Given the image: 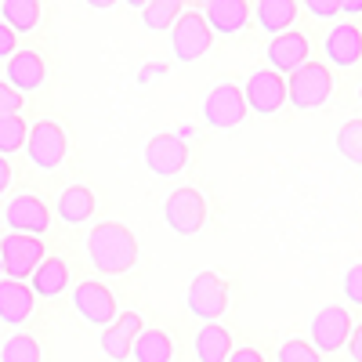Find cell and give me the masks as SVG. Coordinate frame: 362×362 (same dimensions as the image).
<instances>
[{"label": "cell", "instance_id": "obj_39", "mask_svg": "<svg viewBox=\"0 0 362 362\" xmlns=\"http://www.w3.org/2000/svg\"><path fill=\"white\" fill-rule=\"evenodd\" d=\"M341 15H362V0H341Z\"/></svg>", "mask_w": 362, "mask_h": 362}, {"label": "cell", "instance_id": "obj_10", "mask_svg": "<svg viewBox=\"0 0 362 362\" xmlns=\"http://www.w3.org/2000/svg\"><path fill=\"white\" fill-rule=\"evenodd\" d=\"M247 109H254L257 116H272L286 105V80L276 69H257L250 73L247 87H243Z\"/></svg>", "mask_w": 362, "mask_h": 362}, {"label": "cell", "instance_id": "obj_41", "mask_svg": "<svg viewBox=\"0 0 362 362\" xmlns=\"http://www.w3.org/2000/svg\"><path fill=\"white\" fill-rule=\"evenodd\" d=\"M124 4H131V8H138V11H141V8H145V0H124Z\"/></svg>", "mask_w": 362, "mask_h": 362}, {"label": "cell", "instance_id": "obj_30", "mask_svg": "<svg viewBox=\"0 0 362 362\" xmlns=\"http://www.w3.org/2000/svg\"><path fill=\"white\" fill-rule=\"evenodd\" d=\"M279 362H322V355L312 348V341H286L279 348Z\"/></svg>", "mask_w": 362, "mask_h": 362}, {"label": "cell", "instance_id": "obj_17", "mask_svg": "<svg viewBox=\"0 0 362 362\" xmlns=\"http://www.w3.org/2000/svg\"><path fill=\"white\" fill-rule=\"evenodd\" d=\"M47 80V66L37 51H15L8 58V83L18 90V95H33L40 90Z\"/></svg>", "mask_w": 362, "mask_h": 362}, {"label": "cell", "instance_id": "obj_7", "mask_svg": "<svg viewBox=\"0 0 362 362\" xmlns=\"http://www.w3.org/2000/svg\"><path fill=\"white\" fill-rule=\"evenodd\" d=\"M163 218L177 235H196L206 225V199L199 189H174L163 203Z\"/></svg>", "mask_w": 362, "mask_h": 362}, {"label": "cell", "instance_id": "obj_3", "mask_svg": "<svg viewBox=\"0 0 362 362\" xmlns=\"http://www.w3.org/2000/svg\"><path fill=\"white\" fill-rule=\"evenodd\" d=\"M170 47L177 62H196L214 47V29L206 25L203 11H181L170 25Z\"/></svg>", "mask_w": 362, "mask_h": 362}, {"label": "cell", "instance_id": "obj_26", "mask_svg": "<svg viewBox=\"0 0 362 362\" xmlns=\"http://www.w3.org/2000/svg\"><path fill=\"white\" fill-rule=\"evenodd\" d=\"M25 138H29V127L18 112L0 116V156H15L18 148H25Z\"/></svg>", "mask_w": 362, "mask_h": 362}, {"label": "cell", "instance_id": "obj_15", "mask_svg": "<svg viewBox=\"0 0 362 362\" xmlns=\"http://www.w3.org/2000/svg\"><path fill=\"white\" fill-rule=\"evenodd\" d=\"M326 58H329V66H337V69H351L362 62V33H358V25L355 22H341L329 29V37L322 44Z\"/></svg>", "mask_w": 362, "mask_h": 362}, {"label": "cell", "instance_id": "obj_38", "mask_svg": "<svg viewBox=\"0 0 362 362\" xmlns=\"http://www.w3.org/2000/svg\"><path fill=\"white\" fill-rule=\"evenodd\" d=\"M8 185H11V160L0 156V196L8 192Z\"/></svg>", "mask_w": 362, "mask_h": 362}, {"label": "cell", "instance_id": "obj_18", "mask_svg": "<svg viewBox=\"0 0 362 362\" xmlns=\"http://www.w3.org/2000/svg\"><path fill=\"white\" fill-rule=\"evenodd\" d=\"M203 18H206V25L214 29V33L235 37V33H243V29H247L250 8H247V0H206Z\"/></svg>", "mask_w": 362, "mask_h": 362}, {"label": "cell", "instance_id": "obj_8", "mask_svg": "<svg viewBox=\"0 0 362 362\" xmlns=\"http://www.w3.org/2000/svg\"><path fill=\"white\" fill-rule=\"evenodd\" d=\"M351 315L344 305H326L319 308V315L312 319V348L319 355H334L348 344V334H351Z\"/></svg>", "mask_w": 362, "mask_h": 362}, {"label": "cell", "instance_id": "obj_5", "mask_svg": "<svg viewBox=\"0 0 362 362\" xmlns=\"http://www.w3.org/2000/svg\"><path fill=\"white\" fill-rule=\"evenodd\" d=\"M66 131L54 124V119H40V124L29 127V138H25V153H29V163L37 170H58L66 160Z\"/></svg>", "mask_w": 362, "mask_h": 362}, {"label": "cell", "instance_id": "obj_28", "mask_svg": "<svg viewBox=\"0 0 362 362\" xmlns=\"http://www.w3.org/2000/svg\"><path fill=\"white\" fill-rule=\"evenodd\" d=\"M337 153L348 163L362 167V119H348V124L337 131Z\"/></svg>", "mask_w": 362, "mask_h": 362}, {"label": "cell", "instance_id": "obj_22", "mask_svg": "<svg viewBox=\"0 0 362 362\" xmlns=\"http://www.w3.org/2000/svg\"><path fill=\"white\" fill-rule=\"evenodd\" d=\"M134 362H170L174 358V341L167 329H141L131 344Z\"/></svg>", "mask_w": 362, "mask_h": 362}, {"label": "cell", "instance_id": "obj_19", "mask_svg": "<svg viewBox=\"0 0 362 362\" xmlns=\"http://www.w3.org/2000/svg\"><path fill=\"white\" fill-rule=\"evenodd\" d=\"M29 286H33L37 297H58L69 286V264L62 257H44L37 272L29 276Z\"/></svg>", "mask_w": 362, "mask_h": 362}, {"label": "cell", "instance_id": "obj_21", "mask_svg": "<svg viewBox=\"0 0 362 362\" xmlns=\"http://www.w3.org/2000/svg\"><path fill=\"white\" fill-rule=\"evenodd\" d=\"M254 18L257 25L264 29V33H286V29L293 25L297 18V0H257V8H254Z\"/></svg>", "mask_w": 362, "mask_h": 362}, {"label": "cell", "instance_id": "obj_35", "mask_svg": "<svg viewBox=\"0 0 362 362\" xmlns=\"http://www.w3.org/2000/svg\"><path fill=\"white\" fill-rule=\"evenodd\" d=\"M116 326L124 329L127 337H138L141 329H145V319H141L138 312H119V315H116Z\"/></svg>", "mask_w": 362, "mask_h": 362}, {"label": "cell", "instance_id": "obj_24", "mask_svg": "<svg viewBox=\"0 0 362 362\" xmlns=\"http://www.w3.org/2000/svg\"><path fill=\"white\" fill-rule=\"evenodd\" d=\"M0 22H8L15 33H33L40 25V0H0Z\"/></svg>", "mask_w": 362, "mask_h": 362}, {"label": "cell", "instance_id": "obj_32", "mask_svg": "<svg viewBox=\"0 0 362 362\" xmlns=\"http://www.w3.org/2000/svg\"><path fill=\"white\" fill-rule=\"evenodd\" d=\"M344 293H348V305H362V264H351L344 272Z\"/></svg>", "mask_w": 362, "mask_h": 362}, {"label": "cell", "instance_id": "obj_6", "mask_svg": "<svg viewBox=\"0 0 362 362\" xmlns=\"http://www.w3.org/2000/svg\"><path fill=\"white\" fill-rule=\"evenodd\" d=\"M203 119H206V127H214V131H232V127H239V124L247 119L243 87L218 83V87L206 95V102H203Z\"/></svg>", "mask_w": 362, "mask_h": 362}, {"label": "cell", "instance_id": "obj_4", "mask_svg": "<svg viewBox=\"0 0 362 362\" xmlns=\"http://www.w3.org/2000/svg\"><path fill=\"white\" fill-rule=\"evenodd\" d=\"M329 90H334V73H329V66L322 62H308L290 73V87H286V98L293 109H319Z\"/></svg>", "mask_w": 362, "mask_h": 362}, {"label": "cell", "instance_id": "obj_33", "mask_svg": "<svg viewBox=\"0 0 362 362\" xmlns=\"http://www.w3.org/2000/svg\"><path fill=\"white\" fill-rule=\"evenodd\" d=\"M305 8L315 18H337L341 15V0H305Z\"/></svg>", "mask_w": 362, "mask_h": 362}, {"label": "cell", "instance_id": "obj_36", "mask_svg": "<svg viewBox=\"0 0 362 362\" xmlns=\"http://www.w3.org/2000/svg\"><path fill=\"white\" fill-rule=\"evenodd\" d=\"M225 362H264V355L257 348H232V355Z\"/></svg>", "mask_w": 362, "mask_h": 362}, {"label": "cell", "instance_id": "obj_37", "mask_svg": "<svg viewBox=\"0 0 362 362\" xmlns=\"http://www.w3.org/2000/svg\"><path fill=\"white\" fill-rule=\"evenodd\" d=\"M348 351H351L355 362H362V322L351 326V334H348Z\"/></svg>", "mask_w": 362, "mask_h": 362}, {"label": "cell", "instance_id": "obj_31", "mask_svg": "<svg viewBox=\"0 0 362 362\" xmlns=\"http://www.w3.org/2000/svg\"><path fill=\"white\" fill-rule=\"evenodd\" d=\"M22 95L8 83V80H0V116H15V112H22Z\"/></svg>", "mask_w": 362, "mask_h": 362}, {"label": "cell", "instance_id": "obj_23", "mask_svg": "<svg viewBox=\"0 0 362 362\" xmlns=\"http://www.w3.org/2000/svg\"><path fill=\"white\" fill-rule=\"evenodd\" d=\"M90 214H95V192L87 185H69L58 196V218L66 225H83Z\"/></svg>", "mask_w": 362, "mask_h": 362}, {"label": "cell", "instance_id": "obj_14", "mask_svg": "<svg viewBox=\"0 0 362 362\" xmlns=\"http://www.w3.org/2000/svg\"><path fill=\"white\" fill-rule=\"evenodd\" d=\"M308 37L297 33V29H286V33H276L268 40V66L276 73H293L308 62Z\"/></svg>", "mask_w": 362, "mask_h": 362}, {"label": "cell", "instance_id": "obj_20", "mask_svg": "<svg viewBox=\"0 0 362 362\" xmlns=\"http://www.w3.org/2000/svg\"><path fill=\"white\" fill-rule=\"evenodd\" d=\"M232 355V329L218 326V322H203V329L196 334V358L199 362H225Z\"/></svg>", "mask_w": 362, "mask_h": 362}, {"label": "cell", "instance_id": "obj_27", "mask_svg": "<svg viewBox=\"0 0 362 362\" xmlns=\"http://www.w3.org/2000/svg\"><path fill=\"white\" fill-rule=\"evenodd\" d=\"M0 362H40V344L29 334H11L0 348Z\"/></svg>", "mask_w": 362, "mask_h": 362}, {"label": "cell", "instance_id": "obj_9", "mask_svg": "<svg viewBox=\"0 0 362 362\" xmlns=\"http://www.w3.org/2000/svg\"><path fill=\"white\" fill-rule=\"evenodd\" d=\"M185 300H189L192 315H199L203 322H214L228 308V286H225L221 276H214V272H199V276L189 283Z\"/></svg>", "mask_w": 362, "mask_h": 362}, {"label": "cell", "instance_id": "obj_12", "mask_svg": "<svg viewBox=\"0 0 362 362\" xmlns=\"http://www.w3.org/2000/svg\"><path fill=\"white\" fill-rule=\"evenodd\" d=\"M73 308L90 326H109L116 319V297H112V290L105 283L90 279V283H80L73 290Z\"/></svg>", "mask_w": 362, "mask_h": 362}, {"label": "cell", "instance_id": "obj_34", "mask_svg": "<svg viewBox=\"0 0 362 362\" xmlns=\"http://www.w3.org/2000/svg\"><path fill=\"white\" fill-rule=\"evenodd\" d=\"M18 51V33H15V29L8 25V22H0V58H4V62H8V58Z\"/></svg>", "mask_w": 362, "mask_h": 362}, {"label": "cell", "instance_id": "obj_1", "mask_svg": "<svg viewBox=\"0 0 362 362\" xmlns=\"http://www.w3.org/2000/svg\"><path fill=\"white\" fill-rule=\"evenodd\" d=\"M87 257H90L98 276H124L138 261V239L127 225L102 221L87 235Z\"/></svg>", "mask_w": 362, "mask_h": 362}, {"label": "cell", "instance_id": "obj_2", "mask_svg": "<svg viewBox=\"0 0 362 362\" xmlns=\"http://www.w3.org/2000/svg\"><path fill=\"white\" fill-rule=\"evenodd\" d=\"M44 243L40 235H25V232H8L0 239V272L8 279H18L25 283L29 276L37 272V264L44 261Z\"/></svg>", "mask_w": 362, "mask_h": 362}, {"label": "cell", "instance_id": "obj_42", "mask_svg": "<svg viewBox=\"0 0 362 362\" xmlns=\"http://www.w3.org/2000/svg\"><path fill=\"white\" fill-rule=\"evenodd\" d=\"M358 102H362V87H358Z\"/></svg>", "mask_w": 362, "mask_h": 362}, {"label": "cell", "instance_id": "obj_16", "mask_svg": "<svg viewBox=\"0 0 362 362\" xmlns=\"http://www.w3.org/2000/svg\"><path fill=\"white\" fill-rule=\"evenodd\" d=\"M33 312H37L33 286H25L18 279H0V322L22 326V322H29Z\"/></svg>", "mask_w": 362, "mask_h": 362}, {"label": "cell", "instance_id": "obj_40", "mask_svg": "<svg viewBox=\"0 0 362 362\" xmlns=\"http://www.w3.org/2000/svg\"><path fill=\"white\" fill-rule=\"evenodd\" d=\"M116 0H87V8H98V11H105V8H112Z\"/></svg>", "mask_w": 362, "mask_h": 362}, {"label": "cell", "instance_id": "obj_11", "mask_svg": "<svg viewBox=\"0 0 362 362\" xmlns=\"http://www.w3.org/2000/svg\"><path fill=\"white\" fill-rule=\"evenodd\" d=\"M189 163V145L177 134H156L145 141V167L156 177H174Z\"/></svg>", "mask_w": 362, "mask_h": 362}, {"label": "cell", "instance_id": "obj_29", "mask_svg": "<svg viewBox=\"0 0 362 362\" xmlns=\"http://www.w3.org/2000/svg\"><path fill=\"white\" fill-rule=\"evenodd\" d=\"M131 344H134V337H127L116 322H109V326L102 329V351H105L112 362H127V358H131Z\"/></svg>", "mask_w": 362, "mask_h": 362}, {"label": "cell", "instance_id": "obj_25", "mask_svg": "<svg viewBox=\"0 0 362 362\" xmlns=\"http://www.w3.org/2000/svg\"><path fill=\"white\" fill-rule=\"evenodd\" d=\"M177 15H181V0H145V8H141V22H145V29H153V33L170 29Z\"/></svg>", "mask_w": 362, "mask_h": 362}, {"label": "cell", "instance_id": "obj_13", "mask_svg": "<svg viewBox=\"0 0 362 362\" xmlns=\"http://www.w3.org/2000/svg\"><path fill=\"white\" fill-rule=\"evenodd\" d=\"M4 221L11 232H25V235H44L47 225H51V214H47V203L40 196H15L8 206H4Z\"/></svg>", "mask_w": 362, "mask_h": 362}]
</instances>
